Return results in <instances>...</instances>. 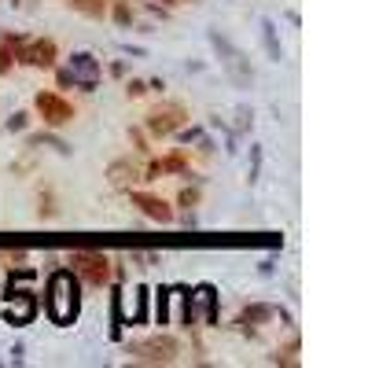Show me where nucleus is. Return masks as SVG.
<instances>
[{
    "mask_svg": "<svg viewBox=\"0 0 368 368\" xmlns=\"http://www.w3.org/2000/svg\"><path fill=\"white\" fill-rule=\"evenodd\" d=\"M48 313H52L56 324H70L77 317V280L67 269H59V273L48 280Z\"/></svg>",
    "mask_w": 368,
    "mask_h": 368,
    "instance_id": "f257e3e1",
    "label": "nucleus"
},
{
    "mask_svg": "<svg viewBox=\"0 0 368 368\" xmlns=\"http://www.w3.org/2000/svg\"><path fill=\"white\" fill-rule=\"evenodd\" d=\"M70 265L82 273L92 287H100V284H107V277H110V262L103 258V254H96V250H82V254H74L70 258Z\"/></svg>",
    "mask_w": 368,
    "mask_h": 368,
    "instance_id": "f03ea898",
    "label": "nucleus"
},
{
    "mask_svg": "<svg viewBox=\"0 0 368 368\" xmlns=\"http://www.w3.org/2000/svg\"><path fill=\"white\" fill-rule=\"evenodd\" d=\"M37 110H41V118L48 125H63V122L74 118V107L63 100V96H56V92H41L37 96Z\"/></svg>",
    "mask_w": 368,
    "mask_h": 368,
    "instance_id": "7ed1b4c3",
    "label": "nucleus"
},
{
    "mask_svg": "<svg viewBox=\"0 0 368 368\" xmlns=\"http://www.w3.org/2000/svg\"><path fill=\"white\" fill-rule=\"evenodd\" d=\"M70 82L82 85V89H96V85H100V63H96L89 52L74 56L70 59Z\"/></svg>",
    "mask_w": 368,
    "mask_h": 368,
    "instance_id": "20e7f679",
    "label": "nucleus"
},
{
    "mask_svg": "<svg viewBox=\"0 0 368 368\" xmlns=\"http://www.w3.org/2000/svg\"><path fill=\"white\" fill-rule=\"evenodd\" d=\"M137 354L148 357V361H173V354H177V343H173V339H151V343H140Z\"/></svg>",
    "mask_w": 368,
    "mask_h": 368,
    "instance_id": "39448f33",
    "label": "nucleus"
},
{
    "mask_svg": "<svg viewBox=\"0 0 368 368\" xmlns=\"http://www.w3.org/2000/svg\"><path fill=\"white\" fill-rule=\"evenodd\" d=\"M140 302H144V291L137 287V291H122L118 295V321L122 324H133L140 317Z\"/></svg>",
    "mask_w": 368,
    "mask_h": 368,
    "instance_id": "423d86ee",
    "label": "nucleus"
},
{
    "mask_svg": "<svg viewBox=\"0 0 368 368\" xmlns=\"http://www.w3.org/2000/svg\"><path fill=\"white\" fill-rule=\"evenodd\" d=\"M23 59L30 63V67H52V59H56V44L52 41H34L23 52Z\"/></svg>",
    "mask_w": 368,
    "mask_h": 368,
    "instance_id": "0eeeda50",
    "label": "nucleus"
},
{
    "mask_svg": "<svg viewBox=\"0 0 368 368\" xmlns=\"http://www.w3.org/2000/svg\"><path fill=\"white\" fill-rule=\"evenodd\" d=\"M181 122H184V110H181V107L155 110V115H151V133H173Z\"/></svg>",
    "mask_w": 368,
    "mask_h": 368,
    "instance_id": "6e6552de",
    "label": "nucleus"
},
{
    "mask_svg": "<svg viewBox=\"0 0 368 368\" xmlns=\"http://www.w3.org/2000/svg\"><path fill=\"white\" fill-rule=\"evenodd\" d=\"M133 203H137L148 217H155V221H173L170 203H163V199H155V196H133Z\"/></svg>",
    "mask_w": 368,
    "mask_h": 368,
    "instance_id": "1a4fd4ad",
    "label": "nucleus"
},
{
    "mask_svg": "<svg viewBox=\"0 0 368 368\" xmlns=\"http://www.w3.org/2000/svg\"><path fill=\"white\" fill-rule=\"evenodd\" d=\"M70 8L92 15V19H103V15H107V0H70Z\"/></svg>",
    "mask_w": 368,
    "mask_h": 368,
    "instance_id": "9d476101",
    "label": "nucleus"
},
{
    "mask_svg": "<svg viewBox=\"0 0 368 368\" xmlns=\"http://www.w3.org/2000/svg\"><path fill=\"white\" fill-rule=\"evenodd\" d=\"M115 19H118L122 26H129V23H133V11H129V4H118V8H115Z\"/></svg>",
    "mask_w": 368,
    "mask_h": 368,
    "instance_id": "9b49d317",
    "label": "nucleus"
},
{
    "mask_svg": "<svg viewBox=\"0 0 368 368\" xmlns=\"http://www.w3.org/2000/svg\"><path fill=\"white\" fill-rule=\"evenodd\" d=\"M158 324H166V291H158Z\"/></svg>",
    "mask_w": 368,
    "mask_h": 368,
    "instance_id": "f8f14e48",
    "label": "nucleus"
}]
</instances>
